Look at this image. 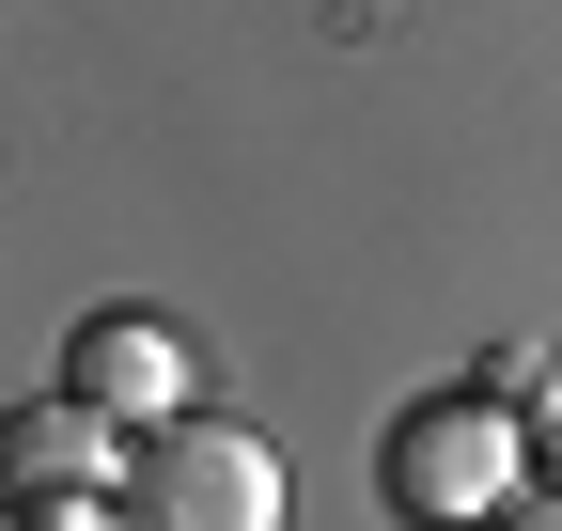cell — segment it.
<instances>
[{"instance_id":"obj_5","label":"cell","mask_w":562,"mask_h":531,"mask_svg":"<svg viewBox=\"0 0 562 531\" xmlns=\"http://www.w3.org/2000/svg\"><path fill=\"white\" fill-rule=\"evenodd\" d=\"M531 470H547V485H562V375H547V391H531Z\"/></svg>"},{"instance_id":"obj_2","label":"cell","mask_w":562,"mask_h":531,"mask_svg":"<svg viewBox=\"0 0 562 531\" xmlns=\"http://www.w3.org/2000/svg\"><path fill=\"white\" fill-rule=\"evenodd\" d=\"M110 516L125 531H281V453L235 422H172V438H140Z\"/></svg>"},{"instance_id":"obj_7","label":"cell","mask_w":562,"mask_h":531,"mask_svg":"<svg viewBox=\"0 0 562 531\" xmlns=\"http://www.w3.org/2000/svg\"><path fill=\"white\" fill-rule=\"evenodd\" d=\"M501 531H562V485H531V500H516V516H501Z\"/></svg>"},{"instance_id":"obj_1","label":"cell","mask_w":562,"mask_h":531,"mask_svg":"<svg viewBox=\"0 0 562 531\" xmlns=\"http://www.w3.org/2000/svg\"><path fill=\"white\" fill-rule=\"evenodd\" d=\"M375 500L406 531H501L531 500V422L484 407V391H438V407H406L375 438Z\"/></svg>"},{"instance_id":"obj_4","label":"cell","mask_w":562,"mask_h":531,"mask_svg":"<svg viewBox=\"0 0 562 531\" xmlns=\"http://www.w3.org/2000/svg\"><path fill=\"white\" fill-rule=\"evenodd\" d=\"M125 470H140L125 422H94V407H16V485H32V500H125Z\"/></svg>"},{"instance_id":"obj_6","label":"cell","mask_w":562,"mask_h":531,"mask_svg":"<svg viewBox=\"0 0 562 531\" xmlns=\"http://www.w3.org/2000/svg\"><path fill=\"white\" fill-rule=\"evenodd\" d=\"M16 531H125V516H110V500H32Z\"/></svg>"},{"instance_id":"obj_3","label":"cell","mask_w":562,"mask_h":531,"mask_svg":"<svg viewBox=\"0 0 562 531\" xmlns=\"http://www.w3.org/2000/svg\"><path fill=\"white\" fill-rule=\"evenodd\" d=\"M63 407H94L125 438H172L188 422V328L172 313H94L79 344H63Z\"/></svg>"}]
</instances>
